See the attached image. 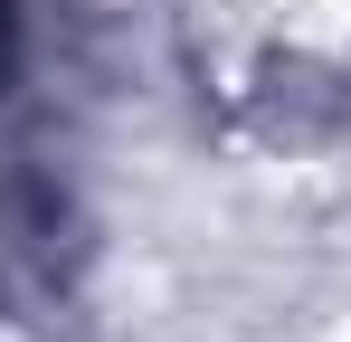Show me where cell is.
<instances>
[{"label": "cell", "instance_id": "6da1fadb", "mask_svg": "<svg viewBox=\"0 0 351 342\" xmlns=\"http://www.w3.org/2000/svg\"><path fill=\"white\" fill-rule=\"evenodd\" d=\"M10 29H19V10H10V0H0V57H10Z\"/></svg>", "mask_w": 351, "mask_h": 342}]
</instances>
